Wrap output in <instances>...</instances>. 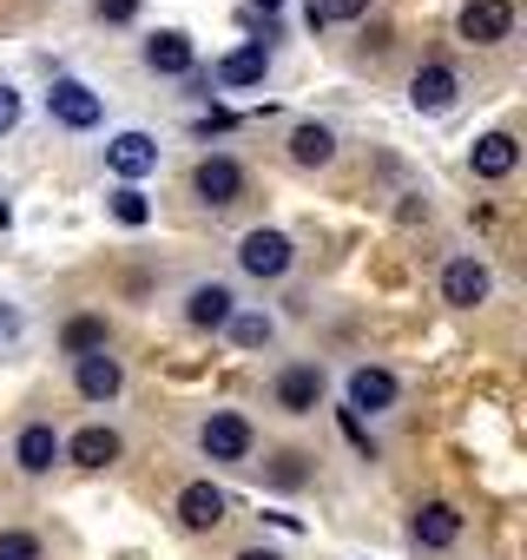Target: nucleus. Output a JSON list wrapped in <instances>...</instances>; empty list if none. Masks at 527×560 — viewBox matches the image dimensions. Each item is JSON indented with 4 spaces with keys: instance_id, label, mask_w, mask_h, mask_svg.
<instances>
[{
    "instance_id": "a878e982",
    "label": "nucleus",
    "mask_w": 527,
    "mask_h": 560,
    "mask_svg": "<svg viewBox=\"0 0 527 560\" xmlns=\"http://www.w3.org/2000/svg\"><path fill=\"white\" fill-rule=\"evenodd\" d=\"M0 560H40V534H27V527H0Z\"/></svg>"
},
{
    "instance_id": "6ab92c4d",
    "label": "nucleus",
    "mask_w": 527,
    "mask_h": 560,
    "mask_svg": "<svg viewBox=\"0 0 527 560\" xmlns=\"http://www.w3.org/2000/svg\"><path fill=\"white\" fill-rule=\"evenodd\" d=\"M264 73H271V47L250 40V47H231L218 60V86H264Z\"/></svg>"
},
{
    "instance_id": "7ed1b4c3",
    "label": "nucleus",
    "mask_w": 527,
    "mask_h": 560,
    "mask_svg": "<svg viewBox=\"0 0 527 560\" xmlns=\"http://www.w3.org/2000/svg\"><path fill=\"white\" fill-rule=\"evenodd\" d=\"M47 113H54V126H67V132H93V126L106 119V100H99L86 80H54V86H47Z\"/></svg>"
},
{
    "instance_id": "f257e3e1",
    "label": "nucleus",
    "mask_w": 527,
    "mask_h": 560,
    "mask_svg": "<svg viewBox=\"0 0 527 560\" xmlns=\"http://www.w3.org/2000/svg\"><path fill=\"white\" fill-rule=\"evenodd\" d=\"M291 264H297V244H291L284 231H271V224H257V231L237 237V270L257 277V284H278Z\"/></svg>"
},
{
    "instance_id": "20e7f679",
    "label": "nucleus",
    "mask_w": 527,
    "mask_h": 560,
    "mask_svg": "<svg viewBox=\"0 0 527 560\" xmlns=\"http://www.w3.org/2000/svg\"><path fill=\"white\" fill-rule=\"evenodd\" d=\"M191 191H198V205L224 211V205H237V198H244V165H237V159H224V152H211V159H198V165H191Z\"/></svg>"
},
{
    "instance_id": "0eeeda50",
    "label": "nucleus",
    "mask_w": 527,
    "mask_h": 560,
    "mask_svg": "<svg viewBox=\"0 0 527 560\" xmlns=\"http://www.w3.org/2000/svg\"><path fill=\"white\" fill-rule=\"evenodd\" d=\"M488 298H494V270H488L481 257H455V264L442 270V304L475 311V304H488Z\"/></svg>"
},
{
    "instance_id": "393cba45",
    "label": "nucleus",
    "mask_w": 527,
    "mask_h": 560,
    "mask_svg": "<svg viewBox=\"0 0 527 560\" xmlns=\"http://www.w3.org/2000/svg\"><path fill=\"white\" fill-rule=\"evenodd\" d=\"M264 481H271V488H304V481H311V455H297V448L271 455V468H264Z\"/></svg>"
},
{
    "instance_id": "c85d7f7f",
    "label": "nucleus",
    "mask_w": 527,
    "mask_h": 560,
    "mask_svg": "<svg viewBox=\"0 0 527 560\" xmlns=\"http://www.w3.org/2000/svg\"><path fill=\"white\" fill-rule=\"evenodd\" d=\"M0 337H21V311H8V304H0Z\"/></svg>"
},
{
    "instance_id": "aec40b11",
    "label": "nucleus",
    "mask_w": 527,
    "mask_h": 560,
    "mask_svg": "<svg viewBox=\"0 0 527 560\" xmlns=\"http://www.w3.org/2000/svg\"><path fill=\"white\" fill-rule=\"evenodd\" d=\"M330 159H337V132H330L324 119H304V126H291V165L317 172V165H330Z\"/></svg>"
},
{
    "instance_id": "ddd939ff",
    "label": "nucleus",
    "mask_w": 527,
    "mask_h": 560,
    "mask_svg": "<svg viewBox=\"0 0 527 560\" xmlns=\"http://www.w3.org/2000/svg\"><path fill=\"white\" fill-rule=\"evenodd\" d=\"M73 389H80L86 402H113V396L126 389V363H119L113 350H93V357H73Z\"/></svg>"
},
{
    "instance_id": "f8f14e48",
    "label": "nucleus",
    "mask_w": 527,
    "mask_h": 560,
    "mask_svg": "<svg viewBox=\"0 0 527 560\" xmlns=\"http://www.w3.org/2000/svg\"><path fill=\"white\" fill-rule=\"evenodd\" d=\"M514 165H520V139H514V132H481V139L468 145V172H475L481 185L514 178Z\"/></svg>"
},
{
    "instance_id": "4468645a",
    "label": "nucleus",
    "mask_w": 527,
    "mask_h": 560,
    "mask_svg": "<svg viewBox=\"0 0 527 560\" xmlns=\"http://www.w3.org/2000/svg\"><path fill=\"white\" fill-rule=\"evenodd\" d=\"M60 455H67L73 468H113V462L126 455V442H119V429H106V422H86L80 435H60Z\"/></svg>"
},
{
    "instance_id": "412c9836",
    "label": "nucleus",
    "mask_w": 527,
    "mask_h": 560,
    "mask_svg": "<svg viewBox=\"0 0 527 560\" xmlns=\"http://www.w3.org/2000/svg\"><path fill=\"white\" fill-rule=\"evenodd\" d=\"M60 350H67V357L113 350V330H106V317H99V311H80V317H67V330H60Z\"/></svg>"
},
{
    "instance_id": "a211bd4d",
    "label": "nucleus",
    "mask_w": 527,
    "mask_h": 560,
    "mask_svg": "<svg viewBox=\"0 0 527 560\" xmlns=\"http://www.w3.org/2000/svg\"><path fill=\"white\" fill-rule=\"evenodd\" d=\"M14 462H21V475H47L60 462V429L54 422H27L14 435Z\"/></svg>"
},
{
    "instance_id": "7c9ffc66",
    "label": "nucleus",
    "mask_w": 527,
    "mask_h": 560,
    "mask_svg": "<svg viewBox=\"0 0 527 560\" xmlns=\"http://www.w3.org/2000/svg\"><path fill=\"white\" fill-rule=\"evenodd\" d=\"M250 8H264V14H278V8H284V0H250Z\"/></svg>"
},
{
    "instance_id": "c756f323",
    "label": "nucleus",
    "mask_w": 527,
    "mask_h": 560,
    "mask_svg": "<svg viewBox=\"0 0 527 560\" xmlns=\"http://www.w3.org/2000/svg\"><path fill=\"white\" fill-rule=\"evenodd\" d=\"M237 560H284V553H278V547H244Z\"/></svg>"
},
{
    "instance_id": "bb28decb",
    "label": "nucleus",
    "mask_w": 527,
    "mask_h": 560,
    "mask_svg": "<svg viewBox=\"0 0 527 560\" xmlns=\"http://www.w3.org/2000/svg\"><path fill=\"white\" fill-rule=\"evenodd\" d=\"M93 14H99L106 27H132V21H139V0H93Z\"/></svg>"
},
{
    "instance_id": "9b49d317",
    "label": "nucleus",
    "mask_w": 527,
    "mask_h": 560,
    "mask_svg": "<svg viewBox=\"0 0 527 560\" xmlns=\"http://www.w3.org/2000/svg\"><path fill=\"white\" fill-rule=\"evenodd\" d=\"M455 100H461V73H455L448 60L415 67V80H409V106H415V113H448Z\"/></svg>"
},
{
    "instance_id": "39448f33",
    "label": "nucleus",
    "mask_w": 527,
    "mask_h": 560,
    "mask_svg": "<svg viewBox=\"0 0 527 560\" xmlns=\"http://www.w3.org/2000/svg\"><path fill=\"white\" fill-rule=\"evenodd\" d=\"M409 540H415L422 553H448V547L461 540V508H455V501H422V508L409 514Z\"/></svg>"
},
{
    "instance_id": "f3484780",
    "label": "nucleus",
    "mask_w": 527,
    "mask_h": 560,
    "mask_svg": "<svg viewBox=\"0 0 527 560\" xmlns=\"http://www.w3.org/2000/svg\"><path fill=\"white\" fill-rule=\"evenodd\" d=\"M139 60H145L152 73L178 80V73H191V67H198V47H191V34H178V27H159V34L139 47Z\"/></svg>"
},
{
    "instance_id": "2eb2a0df",
    "label": "nucleus",
    "mask_w": 527,
    "mask_h": 560,
    "mask_svg": "<svg viewBox=\"0 0 527 560\" xmlns=\"http://www.w3.org/2000/svg\"><path fill=\"white\" fill-rule=\"evenodd\" d=\"M106 165H113L126 185H139L145 172H159V139H152V132H113V139H106Z\"/></svg>"
},
{
    "instance_id": "cd10ccee",
    "label": "nucleus",
    "mask_w": 527,
    "mask_h": 560,
    "mask_svg": "<svg viewBox=\"0 0 527 560\" xmlns=\"http://www.w3.org/2000/svg\"><path fill=\"white\" fill-rule=\"evenodd\" d=\"M14 126H21V93H14L8 80H0V139H8Z\"/></svg>"
},
{
    "instance_id": "5701e85b",
    "label": "nucleus",
    "mask_w": 527,
    "mask_h": 560,
    "mask_svg": "<svg viewBox=\"0 0 527 560\" xmlns=\"http://www.w3.org/2000/svg\"><path fill=\"white\" fill-rule=\"evenodd\" d=\"M363 14H370V0H311V8H304V27L324 34V27H350V21H363Z\"/></svg>"
},
{
    "instance_id": "1a4fd4ad",
    "label": "nucleus",
    "mask_w": 527,
    "mask_h": 560,
    "mask_svg": "<svg viewBox=\"0 0 527 560\" xmlns=\"http://www.w3.org/2000/svg\"><path fill=\"white\" fill-rule=\"evenodd\" d=\"M271 396H278L284 416H317V402H324V370H317V363H284L278 383H271Z\"/></svg>"
},
{
    "instance_id": "423d86ee",
    "label": "nucleus",
    "mask_w": 527,
    "mask_h": 560,
    "mask_svg": "<svg viewBox=\"0 0 527 560\" xmlns=\"http://www.w3.org/2000/svg\"><path fill=\"white\" fill-rule=\"evenodd\" d=\"M237 317V291L224 284V277H204V284L185 291V324L191 330H224Z\"/></svg>"
},
{
    "instance_id": "2f4dec72",
    "label": "nucleus",
    "mask_w": 527,
    "mask_h": 560,
    "mask_svg": "<svg viewBox=\"0 0 527 560\" xmlns=\"http://www.w3.org/2000/svg\"><path fill=\"white\" fill-rule=\"evenodd\" d=\"M8 224H14V211H8V198H0V231H8Z\"/></svg>"
},
{
    "instance_id": "9d476101",
    "label": "nucleus",
    "mask_w": 527,
    "mask_h": 560,
    "mask_svg": "<svg viewBox=\"0 0 527 560\" xmlns=\"http://www.w3.org/2000/svg\"><path fill=\"white\" fill-rule=\"evenodd\" d=\"M343 409L350 416H383V409H396V396H402V383L389 376V370H376V363H363V370H350V383H343Z\"/></svg>"
},
{
    "instance_id": "dca6fc26",
    "label": "nucleus",
    "mask_w": 527,
    "mask_h": 560,
    "mask_svg": "<svg viewBox=\"0 0 527 560\" xmlns=\"http://www.w3.org/2000/svg\"><path fill=\"white\" fill-rule=\"evenodd\" d=\"M224 514H231V494H224L218 481H185V488H178V521H185L191 534H211Z\"/></svg>"
},
{
    "instance_id": "4be33fe9",
    "label": "nucleus",
    "mask_w": 527,
    "mask_h": 560,
    "mask_svg": "<svg viewBox=\"0 0 527 560\" xmlns=\"http://www.w3.org/2000/svg\"><path fill=\"white\" fill-rule=\"evenodd\" d=\"M224 337H231L237 350H271V343H278V324L264 317V311H237V317L224 324Z\"/></svg>"
},
{
    "instance_id": "f03ea898",
    "label": "nucleus",
    "mask_w": 527,
    "mask_h": 560,
    "mask_svg": "<svg viewBox=\"0 0 527 560\" xmlns=\"http://www.w3.org/2000/svg\"><path fill=\"white\" fill-rule=\"evenodd\" d=\"M250 448H257L250 416H237V409H211V416L198 422V455H204V462H250Z\"/></svg>"
},
{
    "instance_id": "6e6552de",
    "label": "nucleus",
    "mask_w": 527,
    "mask_h": 560,
    "mask_svg": "<svg viewBox=\"0 0 527 560\" xmlns=\"http://www.w3.org/2000/svg\"><path fill=\"white\" fill-rule=\"evenodd\" d=\"M455 27H461L468 47H501L514 34V0H468Z\"/></svg>"
},
{
    "instance_id": "b1692460",
    "label": "nucleus",
    "mask_w": 527,
    "mask_h": 560,
    "mask_svg": "<svg viewBox=\"0 0 527 560\" xmlns=\"http://www.w3.org/2000/svg\"><path fill=\"white\" fill-rule=\"evenodd\" d=\"M106 211H113V218H119L126 231H139V224H152V198H145L139 185H119V191L106 198Z\"/></svg>"
}]
</instances>
